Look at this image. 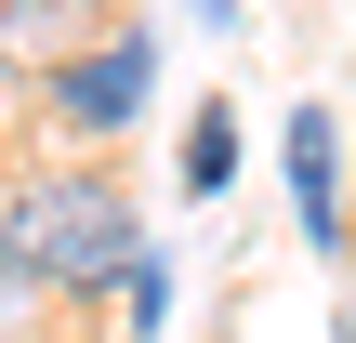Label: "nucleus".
<instances>
[{
    "instance_id": "nucleus-1",
    "label": "nucleus",
    "mask_w": 356,
    "mask_h": 343,
    "mask_svg": "<svg viewBox=\"0 0 356 343\" xmlns=\"http://www.w3.org/2000/svg\"><path fill=\"white\" fill-rule=\"evenodd\" d=\"M13 264L53 278V291H92V278H132L145 238H132V212H119L106 185H40V198L13 212Z\"/></svg>"
},
{
    "instance_id": "nucleus-2",
    "label": "nucleus",
    "mask_w": 356,
    "mask_h": 343,
    "mask_svg": "<svg viewBox=\"0 0 356 343\" xmlns=\"http://www.w3.org/2000/svg\"><path fill=\"white\" fill-rule=\"evenodd\" d=\"M145 79H159V53L119 26L106 53H79V66L53 79V119H66V132H119V119H145Z\"/></svg>"
},
{
    "instance_id": "nucleus-3",
    "label": "nucleus",
    "mask_w": 356,
    "mask_h": 343,
    "mask_svg": "<svg viewBox=\"0 0 356 343\" xmlns=\"http://www.w3.org/2000/svg\"><path fill=\"white\" fill-rule=\"evenodd\" d=\"M291 212H304V238H356L343 159H330V106H304V119H291Z\"/></svg>"
},
{
    "instance_id": "nucleus-4",
    "label": "nucleus",
    "mask_w": 356,
    "mask_h": 343,
    "mask_svg": "<svg viewBox=\"0 0 356 343\" xmlns=\"http://www.w3.org/2000/svg\"><path fill=\"white\" fill-rule=\"evenodd\" d=\"M225 172H238V132H225V119H198V132H185V185H198V198H225Z\"/></svg>"
},
{
    "instance_id": "nucleus-5",
    "label": "nucleus",
    "mask_w": 356,
    "mask_h": 343,
    "mask_svg": "<svg viewBox=\"0 0 356 343\" xmlns=\"http://www.w3.org/2000/svg\"><path fill=\"white\" fill-rule=\"evenodd\" d=\"M13 291H26V264H13V251H0V304H13Z\"/></svg>"
},
{
    "instance_id": "nucleus-6",
    "label": "nucleus",
    "mask_w": 356,
    "mask_h": 343,
    "mask_svg": "<svg viewBox=\"0 0 356 343\" xmlns=\"http://www.w3.org/2000/svg\"><path fill=\"white\" fill-rule=\"evenodd\" d=\"M198 13H211V26H225V13H238V0H198Z\"/></svg>"
}]
</instances>
